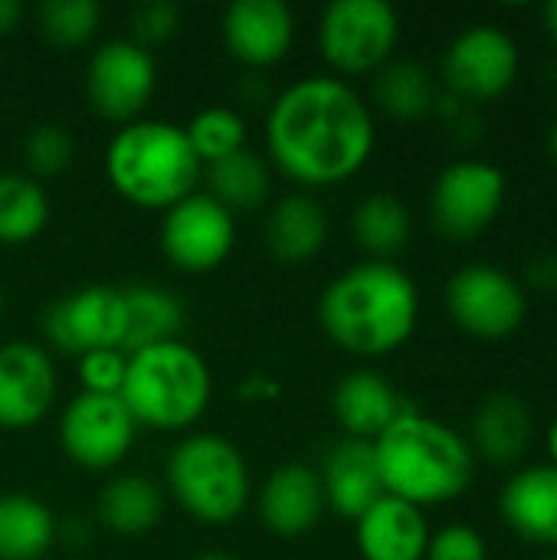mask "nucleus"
Instances as JSON below:
<instances>
[{
    "label": "nucleus",
    "mask_w": 557,
    "mask_h": 560,
    "mask_svg": "<svg viewBox=\"0 0 557 560\" xmlns=\"http://www.w3.org/2000/svg\"><path fill=\"white\" fill-rule=\"evenodd\" d=\"M378 125L355 85L335 75H302L282 89L266 115L272 164L295 184L335 187L374 154Z\"/></svg>",
    "instance_id": "1"
},
{
    "label": "nucleus",
    "mask_w": 557,
    "mask_h": 560,
    "mask_svg": "<svg viewBox=\"0 0 557 560\" xmlns=\"http://www.w3.org/2000/svg\"><path fill=\"white\" fill-rule=\"evenodd\" d=\"M315 315L335 348L358 358H384L414 338L420 289L401 266L368 259L325 285Z\"/></svg>",
    "instance_id": "2"
},
{
    "label": "nucleus",
    "mask_w": 557,
    "mask_h": 560,
    "mask_svg": "<svg viewBox=\"0 0 557 560\" xmlns=\"http://www.w3.org/2000/svg\"><path fill=\"white\" fill-rule=\"evenodd\" d=\"M384 495L433 509L456 502L476 479L473 446L446 423L407 410L374 440Z\"/></svg>",
    "instance_id": "3"
},
{
    "label": "nucleus",
    "mask_w": 557,
    "mask_h": 560,
    "mask_svg": "<svg viewBox=\"0 0 557 560\" xmlns=\"http://www.w3.org/2000/svg\"><path fill=\"white\" fill-rule=\"evenodd\" d=\"M204 164L197 161L184 125L138 118L121 125L105 148V177L115 194L144 210H171L197 194Z\"/></svg>",
    "instance_id": "4"
},
{
    "label": "nucleus",
    "mask_w": 557,
    "mask_h": 560,
    "mask_svg": "<svg viewBox=\"0 0 557 560\" xmlns=\"http://www.w3.org/2000/svg\"><path fill=\"white\" fill-rule=\"evenodd\" d=\"M121 404L138 427L181 433L194 427L213 397V374L187 341H161L128 354Z\"/></svg>",
    "instance_id": "5"
},
{
    "label": "nucleus",
    "mask_w": 557,
    "mask_h": 560,
    "mask_svg": "<svg viewBox=\"0 0 557 560\" xmlns=\"http://www.w3.org/2000/svg\"><path fill=\"white\" fill-rule=\"evenodd\" d=\"M167 489L194 522L213 528L236 522L253 499L250 466L243 453L217 433L184 436L171 450Z\"/></svg>",
    "instance_id": "6"
},
{
    "label": "nucleus",
    "mask_w": 557,
    "mask_h": 560,
    "mask_svg": "<svg viewBox=\"0 0 557 560\" xmlns=\"http://www.w3.org/2000/svg\"><path fill=\"white\" fill-rule=\"evenodd\" d=\"M397 39L401 16L387 0H332L318 20V52L338 75H374Z\"/></svg>",
    "instance_id": "7"
},
{
    "label": "nucleus",
    "mask_w": 557,
    "mask_h": 560,
    "mask_svg": "<svg viewBox=\"0 0 557 560\" xmlns=\"http://www.w3.org/2000/svg\"><path fill=\"white\" fill-rule=\"evenodd\" d=\"M443 302L453 325L476 341H506L529 318L525 289L506 269L489 262L456 269L446 282Z\"/></svg>",
    "instance_id": "8"
},
{
    "label": "nucleus",
    "mask_w": 557,
    "mask_h": 560,
    "mask_svg": "<svg viewBox=\"0 0 557 560\" xmlns=\"http://www.w3.org/2000/svg\"><path fill=\"white\" fill-rule=\"evenodd\" d=\"M506 197H509V180L496 164L463 158L443 167L440 177L433 180L430 220L446 240L469 243L499 220Z\"/></svg>",
    "instance_id": "9"
},
{
    "label": "nucleus",
    "mask_w": 557,
    "mask_h": 560,
    "mask_svg": "<svg viewBox=\"0 0 557 560\" xmlns=\"http://www.w3.org/2000/svg\"><path fill=\"white\" fill-rule=\"evenodd\" d=\"M158 89V62L151 49L131 39L102 43L85 66V98L92 112L115 125H131Z\"/></svg>",
    "instance_id": "10"
},
{
    "label": "nucleus",
    "mask_w": 557,
    "mask_h": 560,
    "mask_svg": "<svg viewBox=\"0 0 557 560\" xmlns=\"http://www.w3.org/2000/svg\"><path fill=\"white\" fill-rule=\"evenodd\" d=\"M522 69L519 43L489 23L463 30L443 56V82L460 102H492L502 98Z\"/></svg>",
    "instance_id": "11"
},
{
    "label": "nucleus",
    "mask_w": 557,
    "mask_h": 560,
    "mask_svg": "<svg viewBox=\"0 0 557 560\" xmlns=\"http://www.w3.org/2000/svg\"><path fill=\"white\" fill-rule=\"evenodd\" d=\"M138 423L118 394H76L59 417L62 453L89 472L115 469L135 446Z\"/></svg>",
    "instance_id": "12"
},
{
    "label": "nucleus",
    "mask_w": 557,
    "mask_h": 560,
    "mask_svg": "<svg viewBox=\"0 0 557 560\" xmlns=\"http://www.w3.org/2000/svg\"><path fill=\"white\" fill-rule=\"evenodd\" d=\"M236 246V217L223 210L210 194H190L161 220V253L187 276L220 269Z\"/></svg>",
    "instance_id": "13"
},
{
    "label": "nucleus",
    "mask_w": 557,
    "mask_h": 560,
    "mask_svg": "<svg viewBox=\"0 0 557 560\" xmlns=\"http://www.w3.org/2000/svg\"><path fill=\"white\" fill-rule=\"evenodd\" d=\"M46 341L72 358L125 345V299L115 285H82L43 312Z\"/></svg>",
    "instance_id": "14"
},
{
    "label": "nucleus",
    "mask_w": 557,
    "mask_h": 560,
    "mask_svg": "<svg viewBox=\"0 0 557 560\" xmlns=\"http://www.w3.org/2000/svg\"><path fill=\"white\" fill-rule=\"evenodd\" d=\"M59 377L53 358L30 341L0 345V430H30L56 404Z\"/></svg>",
    "instance_id": "15"
},
{
    "label": "nucleus",
    "mask_w": 557,
    "mask_h": 560,
    "mask_svg": "<svg viewBox=\"0 0 557 560\" xmlns=\"http://www.w3.org/2000/svg\"><path fill=\"white\" fill-rule=\"evenodd\" d=\"M220 30L227 52L246 69L282 62L295 43V16L282 0H233Z\"/></svg>",
    "instance_id": "16"
},
{
    "label": "nucleus",
    "mask_w": 557,
    "mask_h": 560,
    "mask_svg": "<svg viewBox=\"0 0 557 560\" xmlns=\"http://www.w3.org/2000/svg\"><path fill=\"white\" fill-rule=\"evenodd\" d=\"M322 476L309 463H282L256 492V512L266 532L279 538H302L315 532L325 515Z\"/></svg>",
    "instance_id": "17"
},
{
    "label": "nucleus",
    "mask_w": 557,
    "mask_h": 560,
    "mask_svg": "<svg viewBox=\"0 0 557 560\" xmlns=\"http://www.w3.org/2000/svg\"><path fill=\"white\" fill-rule=\"evenodd\" d=\"M318 476H322V489H325V505L338 518L358 522L384 495L374 443H368V440H351V436L338 440L325 453Z\"/></svg>",
    "instance_id": "18"
},
{
    "label": "nucleus",
    "mask_w": 557,
    "mask_h": 560,
    "mask_svg": "<svg viewBox=\"0 0 557 560\" xmlns=\"http://www.w3.org/2000/svg\"><path fill=\"white\" fill-rule=\"evenodd\" d=\"M355 545L364 560H423L430 525L423 509L394 495H381L355 522Z\"/></svg>",
    "instance_id": "19"
},
{
    "label": "nucleus",
    "mask_w": 557,
    "mask_h": 560,
    "mask_svg": "<svg viewBox=\"0 0 557 560\" xmlns=\"http://www.w3.org/2000/svg\"><path fill=\"white\" fill-rule=\"evenodd\" d=\"M407 410H410V404L401 397V390L374 371L345 374L332 394V413H335L338 427L345 430V436H351V440L374 443Z\"/></svg>",
    "instance_id": "20"
},
{
    "label": "nucleus",
    "mask_w": 557,
    "mask_h": 560,
    "mask_svg": "<svg viewBox=\"0 0 557 560\" xmlns=\"http://www.w3.org/2000/svg\"><path fill=\"white\" fill-rule=\"evenodd\" d=\"M502 522L529 545L557 548V466H529L499 492Z\"/></svg>",
    "instance_id": "21"
},
{
    "label": "nucleus",
    "mask_w": 557,
    "mask_h": 560,
    "mask_svg": "<svg viewBox=\"0 0 557 560\" xmlns=\"http://www.w3.org/2000/svg\"><path fill=\"white\" fill-rule=\"evenodd\" d=\"M263 243H266L269 256L276 262H282V266H305V262H312L325 249V243H328L325 207L312 194H305V190L286 194L266 213Z\"/></svg>",
    "instance_id": "22"
},
{
    "label": "nucleus",
    "mask_w": 557,
    "mask_h": 560,
    "mask_svg": "<svg viewBox=\"0 0 557 560\" xmlns=\"http://www.w3.org/2000/svg\"><path fill=\"white\" fill-rule=\"evenodd\" d=\"M535 440V417L529 404L509 390L489 394L473 413V453L492 466L519 463Z\"/></svg>",
    "instance_id": "23"
},
{
    "label": "nucleus",
    "mask_w": 557,
    "mask_h": 560,
    "mask_svg": "<svg viewBox=\"0 0 557 560\" xmlns=\"http://www.w3.org/2000/svg\"><path fill=\"white\" fill-rule=\"evenodd\" d=\"M121 299H125V345H121L125 354L181 338L187 325V312L177 302V295H171L154 282H131L121 289Z\"/></svg>",
    "instance_id": "24"
},
{
    "label": "nucleus",
    "mask_w": 557,
    "mask_h": 560,
    "mask_svg": "<svg viewBox=\"0 0 557 560\" xmlns=\"http://www.w3.org/2000/svg\"><path fill=\"white\" fill-rule=\"evenodd\" d=\"M98 525L121 538H138L158 528L164 518V492L148 476H115L105 482L95 502Z\"/></svg>",
    "instance_id": "25"
},
{
    "label": "nucleus",
    "mask_w": 557,
    "mask_h": 560,
    "mask_svg": "<svg viewBox=\"0 0 557 560\" xmlns=\"http://www.w3.org/2000/svg\"><path fill=\"white\" fill-rule=\"evenodd\" d=\"M200 180L207 184L204 194H210L233 217L263 210L266 200L272 197V171L253 148H243L223 161L207 164Z\"/></svg>",
    "instance_id": "26"
},
{
    "label": "nucleus",
    "mask_w": 557,
    "mask_h": 560,
    "mask_svg": "<svg viewBox=\"0 0 557 560\" xmlns=\"http://www.w3.org/2000/svg\"><path fill=\"white\" fill-rule=\"evenodd\" d=\"M53 541L56 518L36 495H0V560H43Z\"/></svg>",
    "instance_id": "27"
},
{
    "label": "nucleus",
    "mask_w": 557,
    "mask_h": 560,
    "mask_svg": "<svg viewBox=\"0 0 557 560\" xmlns=\"http://www.w3.org/2000/svg\"><path fill=\"white\" fill-rule=\"evenodd\" d=\"M410 230H414L410 210L394 194H368L364 200L355 203L351 236L368 256L381 262H387L410 243Z\"/></svg>",
    "instance_id": "28"
},
{
    "label": "nucleus",
    "mask_w": 557,
    "mask_h": 560,
    "mask_svg": "<svg viewBox=\"0 0 557 560\" xmlns=\"http://www.w3.org/2000/svg\"><path fill=\"white\" fill-rule=\"evenodd\" d=\"M437 82L430 69L414 59H391L374 72V102L397 121H417L437 108Z\"/></svg>",
    "instance_id": "29"
},
{
    "label": "nucleus",
    "mask_w": 557,
    "mask_h": 560,
    "mask_svg": "<svg viewBox=\"0 0 557 560\" xmlns=\"http://www.w3.org/2000/svg\"><path fill=\"white\" fill-rule=\"evenodd\" d=\"M49 223V197L39 180L20 171L0 174V246L33 243Z\"/></svg>",
    "instance_id": "30"
},
{
    "label": "nucleus",
    "mask_w": 557,
    "mask_h": 560,
    "mask_svg": "<svg viewBox=\"0 0 557 560\" xmlns=\"http://www.w3.org/2000/svg\"><path fill=\"white\" fill-rule=\"evenodd\" d=\"M184 131H187V141H190V148L204 167L246 148V118L230 105L200 108L187 121Z\"/></svg>",
    "instance_id": "31"
},
{
    "label": "nucleus",
    "mask_w": 557,
    "mask_h": 560,
    "mask_svg": "<svg viewBox=\"0 0 557 560\" xmlns=\"http://www.w3.org/2000/svg\"><path fill=\"white\" fill-rule=\"evenodd\" d=\"M36 23L49 46L79 49L98 33L102 7L95 0H43L36 7Z\"/></svg>",
    "instance_id": "32"
},
{
    "label": "nucleus",
    "mask_w": 557,
    "mask_h": 560,
    "mask_svg": "<svg viewBox=\"0 0 557 560\" xmlns=\"http://www.w3.org/2000/svg\"><path fill=\"white\" fill-rule=\"evenodd\" d=\"M72 158H76V141L66 125L43 121V125H33L23 138V164L33 180L59 177L72 164Z\"/></svg>",
    "instance_id": "33"
},
{
    "label": "nucleus",
    "mask_w": 557,
    "mask_h": 560,
    "mask_svg": "<svg viewBox=\"0 0 557 560\" xmlns=\"http://www.w3.org/2000/svg\"><path fill=\"white\" fill-rule=\"evenodd\" d=\"M181 26V7L171 0H144L128 13V30H131V43L151 49L167 43Z\"/></svg>",
    "instance_id": "34"
},
{
    "label": "nucleus",
    "mask_w": 557,
    "mask_h": 560,
    "mask_svg": "<svg viewBox=\"0 0 557 560\" xmlns=\"http://www.w3.org/2000/svg\"><path fill=\"white\" fill-rule=\"evenodd\" d=\"M128 354L118 348L89 351L79 358V384L85 394H121Z\"/></svg>",
    "instance_id": "35"
},
{
    "label": "nucleus",
    "mask_w": 557,
    "mask_h": 560,
    "mask_svg": "<svg viewBox=\"0 0 557 560\" xmlns=\"http://www.w3.org/2000/svg\"><path fill=\"white\" fill-rule=\"evenodd\" d=\"M423 560H489V548H486V538L473 525L453 522L440 528L437 535H430Z\"/></svg>",
    "instance_id": "36"
},
{
    "label": "nucleus",
    "mask_w": 557,
    "mask_h": 560,
    "mask_svg": "<svg viewBox=\"0 0 557 560\" xmlns=\"http://www.w3.org/2000/svg\"><path fill=\"white\" fill-rule=\"evenodd\" d=\"M26 16V7L20 0H0V36H10Z\"/></svg>",
    "instance_id": "37"
},
{
    "label": "nucleus",
    "mask_w": 557,
    "mask_h": 560,
    "mask_svg": "<svg viewBox=\"0 0 557 560\" xmlns=\"http://www.w3.org/2000/svg\"><path fill=\"white\" fill-rule=\"evenodd\" d=\"M279 394V384L276 381H269V377H250L246 384H243V397L246 400H272Z\"/></svg>",
    "instance_id": "38"
},
{
    "label": "nucleus",
    "mask_w": 557,
    "mask_h": 560,
    "mask_svg": "<svg viewBox=\"0 0 557 560\" xmlns=\"http://www.w3.org/2000/svg\"><path fill=\"white\" fill-rule=\"evenodd\" d=\"M532 282L542 285V289H557V259L555 256H545V259H535V269H532Z\"/></svg>",
    "instance_id": "39"
},
{
    "label": "nucleus",
    "mask_w": 557,
    "mask_h": 560,
    "mask_svg": "<svg viewBox=\"0 0 557 560\" xmlns=\"http://www.w3.org/2000/svg\"><path fill=\"white\" fill-rule=\"evenodd\" d=\"M542 23H545V33L557 43V0L542 7Z\"/></svg>",
    "instance_id": "40"
},
{
    "label": "nucleus",
    "mask_w": 557,
    "mask_h": 560,
    "mask_svg": "<svg viewBox=\"0 0 557 560\" xmlns=\"http://www.w3.org/2000/svg\"><path fill=\"white\" fill-rule=\"evenodd\" d=\"M545 446H548V456H552V466H557V417L552 420L548 433H545Z\"/></svg>",
    "instance_id": "41"
},
{
    "label": "nucleus",
    "mask_w": 557,
    "mask_h": 560,
    "mask_svg": "<svg viewBox=\"0 0 557 560\" xmlns=\"http://www.w3.org/2000/svg\"><path fill=\"white\" fill-rule=\"evenodd\" d=\"M548 154H552V161H555L557 167V118L555 125H552V131H548Z\"/></svg>",
    "instance_id": "42"
},
{
    "label": "nucleus",
    "mask_w": 557,
    "mask_h": 560,
    "mask_svg": "<svg viewBox=\"0 0 557 560\" xmlns=\"http://www.w3.org/2000/svg\"><path fill=\"white\" fill-rule=\"evenodd\" d=\"M194 560H233V558H227V555H200V558H194Z\"/></svg>",
    "instance_id": "43"
},
{
    "label": "nucleus",
    "mask_w": 557,
    "mask_h": 560,
    "mask_svg": "<svg viewBox=\"0 0 557 560\" xmlns=\"http://www.w3.org/2000/svg\"><path fill=\"white\" fill-rule=\"evenodd\" d=\"M0 315H3V292H0Z\"/></svg>",
    "instance_id": "44"
}]
</instances>
